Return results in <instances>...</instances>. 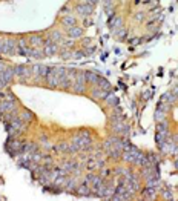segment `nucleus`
I'll return each mask as SVG.
<instances>
[{"mask_svg":"<svg viewBox=\"0 0 178 201\" xmlns=\"http://www.w3.org/2000/svg\"><path fill=\"white\" fill-rule=\"evenodd\" d=\"M69 35L71 37H78V35H82V29L77 28V26H72V28H69Z\"/></svg>","mask_w":178,"mask_h":201,"instance_id":"f257e3e1","label":"nucleus"},{"mask_svg":"<svg viewBox=\"0 0 178 201\" xmlns=\"http://www.w3.org/2000/svg\"><path fill=\"white\" fill-rule=\"evenodd\" d=\"M31 43L34 45V46H42L43 45V40L40 37H37V35H34V37H31Z\"/></svg>","mask_w":178,"mask_h":201,"instance_id":"20e7f679","label":"nucleus"},{"mask_svg":"<svg viewBox=\"0 0 178 201\" xmlns=\"http://www.w3.org/2000/svg\"><path fill=\"white\" fill-rule=\"evenodd\" d=\"M106 103H108L109 106H114V105H117V98H115L114 95H111V94H108L106 95Z\"/></svg>","mask_w":178,"mask_h":201,"instance_id":"7ed1b4c3","label":"nucleus"},{"mask_svg":"<svg viewBox=\"0 0 178 201\" xmlns=\"http://www.w3.org/2000/svg\"><path fill=\"white\" fill-rule=\"evenodd\" d=\"M22 118H23V120H29V118H32V115L29 112H23L22 114Z\"/></svg>","mask_w":178,"mask_h":201,"instance_id":"39448f33","label":"nucleus"},{"mask_svg":"<svg viewBox=\"0 0 178 201\" xmlns=\"http://www.w3.org/2000/svg\"><path fill=\"white\" fill-rule=\"evenodd\" d=\"M65 25H68L69 26V28H72V26H74V23H75V19H74V17L72 15H68V17H65Z\"/></svg>","mask_w":178,"mask_h":201,"instance_id":"f03ea898","label":"nucleus"}]
</instances>
